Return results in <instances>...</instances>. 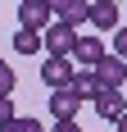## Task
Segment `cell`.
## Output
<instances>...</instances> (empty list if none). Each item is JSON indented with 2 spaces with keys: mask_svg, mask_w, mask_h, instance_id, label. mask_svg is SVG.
<instances>
[{
  "mask_svg": "<svg viewBox=\"0 0 127 132\" xmlns=\"http://www.w3.org/2000/svg\"><path fill=\"white\" fill-rule=\"evenodd\" d=\"M91 73H95V82H100V91H123V82H127V64L118 59V55H104Z\"/></svg>",
  "mask_w": 127,
  "mask_h": 132,
  "instance_id": "1",
  "label": "cell"
},
{
  "mask_svg": "<svg viewBox=\"0 0 127 132\" xmlns=\"http://www.w3.org/2000/svg\"><path fill=\"white\" fill-rule=\"evenodd\" d=\"M18 27H27V32L50 27V0H23L18 5Z\"/></svg>",
  "mask_w": 127,
  "mask_h": 132,
  "instance_id": "3",
  "label": "cell"
},
{
  "mask_svg": "<svg viewBox=\"0 0 127 132\" xmlns=\"http://www.w3.org/2000/svg\"><path fill=\"white\" fill-rule=\"evenodd\" d=\"M41 82H46L50 91H63V87L73 82V59H55V55H46V64H41Z\"/></svg>",
  "mask_w": 127,
  "mask_h": 132,
  "instance_id": "4",
  "label": "cell"
},
{
  "mask_svg": "<svg viewBox=\"0 0 127 132\" xmlns=\"http://www.w3.org/2000/svg\"><path fill=\"white\" fill-rule=\"evenodd\" d=\"M86 23L114 27V32H118V5H114V0H91V5H86Z\"/></svg>",
  "mask_w": 127,
  "mask_h": 132,
  "instance_id": "9",
  "label": "cell"
},
{
  "mask_svg": "<svg viewBox=\"0 0 127 132\" xmlns=\"http://www.w3.org/2000/svg\"><path fill=\"white\" fill-rule=\"evenodd\" d=\"M50 132H82V128H77V123H55Z\"/></svg>",
  "mask_w": 127,
  "mask_h": 132,
  "instance_id": "16",
  "label": "cell"
},
{
  "mask_svg": "<svg viewBox=\"0 0 127 132\" xmlns=\"http://www.w3.org/2000/svg\"><path fill=\"white\" fill-rule=\"evenodd\" d=\"M14 50H18V55H37V50H41V32L18 27V32H14Z\"/></svg>",
  "mask_w": 127,
  "mask_h": 132,
  "instance_id": "11",
  "label": "cell"
},
{
  "mask_svg": "<svg viewBox=\"0 0 127 132\" xmlns=\"http://www.w3.org/2000/svg\"><path fill=\"white\" fill-rule=\"evenodd\" d=\"M118 132H127V114H123V119H118Z\"/></svg>",
  "mask_w": 127,
  "mask_h": 132,
  "instance_id": "17",
  "label": "cell"
},
{
  "mask_svg": "<svg viewBox=\"0 0 127 132\" xmlns=\"http://www.w3.org/2000/svg\"><path fill=\"white\" fill-rule=\"evenodd\" d=\"M14 91V68H9V59H0V96H9Z\"/></svg>",
  "mask_w": 127,
  "mask_h": 132,
  "instance_id": "14",
  "label": "cell"
},
{
  "mask_svg": "<svg viewBox=\"0 0 127 132\" xmlns=\"http://www.w3.org/2000/svg\"><path fill=\"white\" fill-rule=\"evenodd\" d=\"M95 114L109 119V123H118V119L127 114V96H123V91H100V96H95Z\"/></svg>",
  "mask_w": 127,
  "mask_h": 132,
  "instance_id": "7",
  "label": "cell"
},
{
  "mask_svg": "<svg viewBox=\"0 0 127 132\" xmlns=\"http://www.w3.org/2000/svg\"><path fill=\"white\" fill-rule=\"evenodd\" d=\"M14 119H18V114H14V100H9V96H0V128L14 123Z\"/></svg>",
  "mask_w": 127,
  "mask_h": 132,
  "instance_id": "15",
  "label": "cell"
},
{
  "mask_svg": "<svg viewBox=\"0 0 127 132\" xmlns=\"http://www.w3.org/2000/svg\"><path fill=\"white\" fill-rule=\"evenodd\" d=\"M0 132H46V128H41L37 119H14V123H5Z\"/></svg>",
  "mask_w": 127,
  "mask_h": 132,
  "instance_id": "12",
  "label": "cell"
},
{
  "mask_svg": "<svg viewBox=\"0 0 127 132\" xmlns=\"http://www.w3.org/2000/svg\"><path fill=\"white\" fill-rule=\"evenodd\" d=\"M63 91L73 96L77 105H86V100H91V105H95V96H100V82H95V73H91V68H86V73H73V82H68Z\"/></svg>",
  "mask_w": 127,
  "mask_h": 132,
  "instance_id": "6",
  "label": "cell"
},
{
  "mask_svg": "<svg viewBox=\"0 0 127 132\" xmlns=\"http://www.w3.org/2000/svg\"><path fill=\"white\" fill-rule=\"evenodd\" d=\"M73 41H77V32H73V27L50 23V27H46V37H41V46H46L55 59H68V55H73Z\"/></svg>",
  "mask_w": 127,
  "mask_h": 132,
  "instance_id": "5",
  "label": "cell"
},
{
  "mask_svg": "<svg viewBox=\"0 0 127 132\" xmlns=\"http://www.w3.org/2000/svg\"><path fill=\"white\" fill-rule=\"evenodd\" d=\"M50 23L77 32V27L86 23V0H55V5H50Z\"/></svg>",
  "mask_w": 127,
  "mask_h": 132,
  "instance_id": "2",
  "label": "cell"
},
{
  "mask_svg": "<svg viewBox=\"0 0 127 132\" xmlns=\"http://www.w3.org/2000/svg\"><path fill=\"white\" fill-rule=\"evenodd\" d=\"M114 55L127 64V23H118V32H114Z\"/></svg>",
  "mask_w": 127,
  "mask_h": 132,
  "instance_id": "13",
  "label": "cell"
},
{
  "mask_svg": "<svg viewBox=\"0 0 127 132\" xmlns=\"http://www.w3.org/2000/svg\"><path fill=\"white\" fill-rule=\"evenodd\" d=\"M68 59H77V64L95 68V64L104 59V46H100L95 37H77V41H73V55H68Z\"/></svg>",
  "mask_w": 127,
  "mask_h": 132,
  "instance_id": "8",
  "label": "cell"
},
{
  "mask_svg": "<svg viewBox=\"0 0 127 132\" xmlns=\"http://www.w3.org/2000/svg\"><path fill=\"white\" fill-rule=\"evenodd\" d=\"M77 100L68 91H50V114H55V123H77Z\"/></svg>",
  "mask_w": 127,
  "mask_h": 132,
  "instance_id": "10",
  "label": "cell"
}]
</instances>
